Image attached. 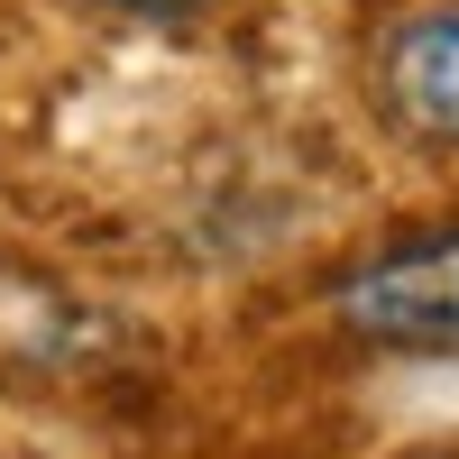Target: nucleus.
<instances>
[{"mask_svg": "<svg viewBox=\"0 0 459 459\" xmlns=\"http://www.w3.org/2000/svg\"><path fill=\"white\" fill-rule=\"evenodd\" d=\"M377 92H386L395 129H413L423 147H459V0L450 10H413L404 28H386Z\"/></svg>", "mask_w": 459, "mask_h": 459, "instance_id": "2", "label": "nucleus"}, {"mask_svg": "<svg viewBox=\"0 0 459 459\" xmlns=\"http://www.w3.org/2000/svg\"><path fill=\"white\" fill-rule=\"evenodd\" d=\"M101 10H138V19H157V10H194V0H101Z\"/></svg>", "mask_w": 459, "mask_h": 459, "instance_id": "3", "label": "nucleus"}, {"mask_svg": "<svg viewBox=\"0 0 459 459\" xmlns=\"http://www.w3.org/2000/svg\"><path fill=\"white\" fill-rule=\"evenodd\" d=\"M331 313L350 340L395 359H459V230H423V239L377 248L350 266L331 294Z\"/></svg>", "mask_w": 459, "mask_h": 459, "instance_id": "1", "label": "nucleus"}]
</instances>
